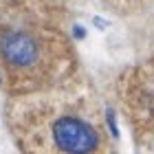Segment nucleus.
<instances>
[{
	"mask_svg": "<svg viewBox=\"0 0 154 154\" xmlns=\"http://www.w3.org/2000/svg\"><path fill=\"white\" fill-rule=\"evenodd\" d=\"M106 119H108V128H110V132H112V137H119V130H117L115 112H112V110H108V112H106Z\"/></svg>",
	"mask_w": 154,
	"mask_h": 154,
	"instance_id": "3",
	"label": "nucleus"
},
{
	"mask_svg": "<svg viewBox=\"0 0 154 154\" xmlns=\"http://www.w3.org/2000/svg\"><path fill=\"white\" fill-rule=\"evenodd\" d=\"M0 51H2V57L13 66H26L35 60L38 55V46L29 35H22V33H11V35H5L0 42Z\"/></svg>",
	"mask_w": 154,
	"mask_h": 154,
	"instance_id": "2",
	"label": "nucleus"
},
{
	"mask_svg": "<svg viewBox=\"0 0 154 154\" xmlns=\"http://www.w3.org/2000/svg\"><path fill=\"white\" fill-rule=\"evenodd\" d=\"M73 33H75V38H84V35H86V31H84L82 26H75V29H73Z\"/></svg>",
	"mask_w": 154,
	"mask_h": 154,
	"instance_id": "4",
	"label": "nucleus"
},
{
	"mask_svg": "<svg viewBox=\"0 0 154 154\" xmlns=\"http://www.w3.org/2000/svg\"><path fill=\"white\" fill-rule=\"evenodd\" d=\"M53 139L66 154H88L97 148V132L88 123L73 117H64L53 125Z\"/></svg>",
	"mask_w": 154,
	"mask_h": 154,
	"instance_id": "1",
	"label": "nucleus"
}]
</instances>
